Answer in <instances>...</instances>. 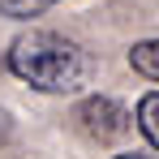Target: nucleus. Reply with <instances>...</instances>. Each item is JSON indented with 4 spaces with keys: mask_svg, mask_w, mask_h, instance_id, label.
I'll list each match as a JSON object with an SVG mask.
<instances>
[{
    "mask_svg": "<svg viewBox=\"0 0 159 159\" xmlns=\"http://www.w3.org/2000/svg\"><path fill=\"white\" fill-rule=\"evenodd\" d=\"M9 69L43 95H69L86 82V56L56 30H22L9 43Z\"/></svg>",
    "mask_w": 159,
    "mask_h": 159,
    "instance_id": "1",
    "label": "nucleus"
},
{
    "mask_svg": "<svg viewBox=\"0 0 159 159\" xmlns=\"http://www.w3.org/2000/svg\"><path fill=\"white\" fill-rule=\"evenodd\" d=\"M129 120H133V116L116 103V99H107V95H90V99L78 107V125L90 133L95 142H112V138H120V133L129 129Z\"/></svg>",
    "mask_w": 159,
    "mask_h": 159,
    "instance_id": "2",
    "label": "nucleus"
},
{
    "mask_svg": "<svg viewBox=\"0 0 159 159\" xmlns=\"http://www.w3.org/2000/svg\"><path fill=\"white\" fill-rule=\"evenodd\" d=\"M133 116H138L142 138H146V142L159 151V90H146V95L138 99V112H133Z\"/></svg>",
    "mask_w": 159,
    "mask_h": 159,
    "instance_id": "3",
    "label": "nucleus"
},
{
    "mask_svg": "<svg viewBox=\"0 0 159 159\" xmlns=\"http://www.w3.org/2000/svg\"><path fill=\"white\" fill-rule=\"evenodd\" d=\"M43 4H52V0H43Z\"/></svg>",
    "mask_w": 159,
    "mask_h": 159,
    "instance_id": "6",
    "label": "nucleus"
},
{
    "mask_svg": "<svg viewBox=\"0 0 159 159\" xmlns=\"http://www.w3.org/2000/svg\"><path fill=\"white\" fill-rule=\"evenodd\" d=\"M129 65L142 73V78L159 82V39H142V43H133V48H129Z\"/></svg>",
    "mask_w": 159,
    "mask_h": 159,
    "instance_id": "4",
    "label": "nucleus"
},
{
    "mask_svg": "<svg viewBox=\"0 0 159 159\" xmlns=\"http://www.w3.org/2000/svg\"><path fill=\"white\" fill-rule=\"evenodd\" d=\"M116 159H155V155H138V151H133V155H116Z\"/></svg>",
    "mask_w": 159,
    "mask_h": 159,
    "instance_id": "5",
    "label": "nucleus"
}]
</instances>
